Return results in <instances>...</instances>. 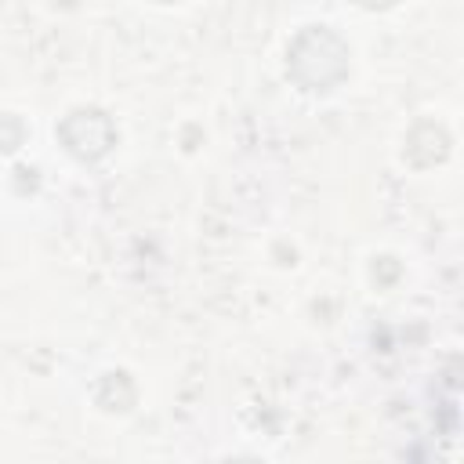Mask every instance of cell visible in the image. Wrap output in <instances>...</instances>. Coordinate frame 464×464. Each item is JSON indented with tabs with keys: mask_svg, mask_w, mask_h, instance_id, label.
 <instances>
[{
	"mask_svg": "<svg viewBox=\"0 0 464 464\" xmlns=\"http://www.w3.org/2000/svg\"><path fill=\"white\" fill-rule=\"evenodd\" d=\"M399 272H402V268H399L395 257H388V254H384V257H373V279H377V283H392Z\"/></svg>",
	"mask_w": 464,
	"mask_h": 464,
	"instance_id": "obj_6",
	"label": "cell"
},
{
	"mask_svg": "<svg viewBox=\"0 0 464 464\" xmlns=\"http://www.w3.org/2000/svg\"><path fill=\"white\" fill-rule=\"evenodd\" d=\"M152 4H174V0H152Z\"/></svg>",
	"mask_w": 464,
	"mask_h": 464,
	"instance_id": "obj_8",
	"label": "cell"
},
{
	"mask_svg": "<svg viewBox=\"0 0 464 464\" xmlns=\"http://www.w3.org/2000/svg\"><path fill=\"white\" fill-rule=\"evenodd\" d=\"M54 134H58L62 149L72 160H80V163H94V160L109 156L112 145H116V123H112V116L105 109H94V105H83V109L65 112L58 120Z\"/></svg>",
	"mask_w": 464,
	"mask_h": 464,
	"instance_id": "obj_2",
	"label": "cell"
},
{
	"mask_svg": "<svg viewBox=\"0 0 464 464\" xmlns=\"http://www.w3.org/2000/svg\"><path fill=\"white\" fill-rule=\"evenodd\" d=\"M348 44L330 25H304L286 47V72L304 91H334L348 76Z\"/></svg>",
	"mask_w": 464,
	"mask_h": 464,
	"instance_id": "obj_1",
	"label": "cell"
},
{
	"mask_svg": "<svg viewBox=\"0 0 464 464\" xmlns=\"http://www.w3.org/2000/svg\"><path fill=\"white\" fill-rule=\"evenodd\" d=\"M94 402H98L105 413H127V410L138 402V388H134L130 373H123V370L105 373V377L98 381V388H94Z\"/></svg>",
	"mask_w": 464,
	"mask_h": 464,
	"instance_id": "obj_4",
	"label": "cell"
},
{
	"mask_svg": "<svg viewBox=\"0 0 464 464\" xmlns=\"http://www.w3.org/2000/svg\"><path fill=\"white\" fill-rule=\"evenodd\" d=\"M25 141V123L14 112H0V152H18Z\"/></svg>",
	"mask_w": 464,
	"mask_h": 464,
	"instance_id": "obj_5",
	"label": "cell"
},
{
	"mask_svg": "<svg viewBox=\"0 0 464 464\" xmlns=\"http://www.w3.org/2000/svg\"><path fill=\"white\" fill-rule=\"evenodd\" d=\"M352 4H359V7H366V11H384V7H392V4H399V0H352Z\"/></svg>",
	"mask_w": 464,
	"mask_h": 464,
	"instance_id": "obj_7",
	"label": "cell"
},
{
	"mask_svg": "<svg viewBox=\"0 0 464 464\" xmlns=\"http://www.w3.org/2000/svg\"><path fill=\"white\" fill-rule=\"evenodd\" d=\"M450 145H453V138L439 120H417L406 130V160L413 167H420V170L442 163L450 156Z\"/></svg>",
	"mask_w": 464,
	"mask_h": 464,
	"instance_id": "obj_3",
	"label": "cell"
}]
</instances>
